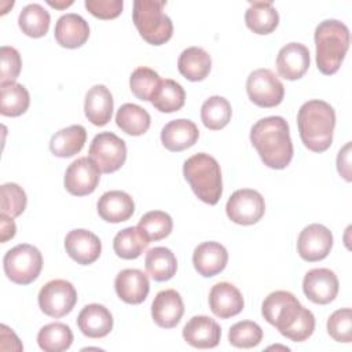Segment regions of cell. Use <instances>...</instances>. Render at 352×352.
<instances>
[{
  "mask_svg": "<svg viewBox=\"0 0 352 352\" xmlns=\"http://www.w3.org/2000/svg\"><path fill=\"white\" fill-rule=\"evenodd\" d=\"M261 314L283 337L294 342L308 340L315 330L314 314L302 307L293 293L286 290L270 293L263 301Z\"/></svg>",
  "mask_w": 352,
  "mask_h": 352,
  "instance_id": "6da1fadb",
  "label": "cell"
},
{
  "mask_svg": "<svg viewBox=\"0 0 352 352\" xmlns=\"http://www.w3.org/2000/svg\"><path fill=\"white\" fill-rule=\"evenodd\" d=\"M250 142L264 165L271 169H285L293 158L289 124L280 116L258 120L250 129Z\"/></svg>",
  "mask_w": 352,
  "mask_h": 352,
  "instance_id": "7a4b0ae2",
  "label": "cell"
},
{
  "mask_svg": "<svg viewBox=\"0 0 352 352\" xmlns=\"http://www.w3.org/2000/svg\"><path fill=\"white\" fill-rule=\"evenodd\" d=\"M297 125L304 146L314 153H323L333 142L336 111L324 100H308L297 113Z\"/></svg>",
  "mask_w": 352,
  "mask_h": 352,
  "instance_id": "3957f363",
  "label": "cell"
},
{
  "mask_svg": "<svg viewBox=\"0 0 352 352\" xmlns=\"http://www.w3.org/2000/svg\"><path fill=\"white\" fill-rule=\"evenodd\" d=\"M316 66L320 73L331 76L338 72L349 48V29L337 19H326L315 29Z\"/></svg>",
  "mask_w": 352,
  "mask_h": 352,
  "instance_id": "277c9868",
  "label": "cell"
},
{
  "mask_svg": "<svg viewBox=\"0 0 352 352\" xmlns=\"http://www.w3.org/2000/svg\"><path fill=\"white\" fill-rule=\"evenodd\" d=\"M183 175L194 194L208 205H216L223 194L220 165L212 155L198 153L183 164Z\"/></svg>",
  "mask_w": 352,
  "mask_h": 352,
  "instance_id": "5b68a950",
  "label": "cell"
},
{
  "mask_svg": "<svg viewBox=\"0 0 352 352\" xmlns=\"http://www.w3.org/2000/svg\"><path fill=\"white\" fill-rule=\"evenodd\" d=\"M166 1L136 0L133 3L132 21L144 41L153 45H162L170 40L173 25L164 12Z\"/></svg>",
  "mask_w": 352,
  "mask_h": 352,
  "instance_id": "8992f818",
  "label": "cell"
},
{
  "mask_svg": "<svg viewBox=\"0 0 352 352\" xmlns=\"http://www.w3.org/2000/svg\"><path fill=\"white\" fill-rule=\"evenodd\" d=\"M3 267L11 282L29 285L36 280L41 272L43 256L36 246L19 243L4 254Z\"/></svg>",
  "mask_w": 352,
  "mask_h": 352,
  "instance_id": "52a82bcc",
  "label": "cell"
},
{
  "mask_svg": "<svg viewBox=\"0 0 352 352\" xmlns=\"http://www.w3.org/2000/svg\"><path fill=\"white\" fill-rule=\"evenodd\" d=\"M40 309L51 318H62L70 314L77 302L74 286L65 279H52L47 282L38 293Z\"/></svg>",
  "mask_w": 352,
  "mask_h": 352,
  "instance_id": "ba28073f",
  "label": "cell"
},
{
  "mask_svg": "<svg viewBox=\"0 0 352 352\" xmlns=\"http://www.w3.org/2000/svg\"><path fill=\"white\" fill-rule=\"evenodd\" d=\"M89 158L103 173L118 170L126 160V144L113 132L98 133L89 146Z\"/></svg>",
  "mask_w": 352,
  "mask_h": 352,
  "instance_id": "9c48e42d",
  "label": "cell"
},
{
  "mask_svg": "<svg viewBox=\"0 0 352 352\" xmlns=\"http://www.w3.org/2000/svg\"><path fill=\"white\" fill-rule=\"evenodd\" d=\"M265 212L263 195L253 188H241L231 194L226 205V213L231 221L241 226L256 224Z\"/></svg>",
  "mask_w": 352,
  "mask_h": 352,
  "instance_id": "30bf717a",
  "label": "cell"
},
{
  "mask_svg": "<svg viewBox=\"0 0 352 352\" xmlns=\"http://www.w3.org/2000/svg\"><path fill=\"white\" fill-rule=\"evenodd\" d=\"M249 99L260 107H275L285 96V87L270 69H257L246 80Z\"/></svg>",
  "mask_w": 352,
  "mask_h": 352,
  "instance_id": "8fae6325",
  "label": "cell"
},
{
  "mask_svg": "<svg viewBox=\"0 0 352 352\" xmlns=\"http://www.w3.org/2000/svg\"><path fill=\"white\" fill-rule=\"evenodd\" d=\"M100 180V169L89 157H80L73 161L65 173V188L76 197L92 194Z\"/></svg>",
  "mask_w": 352,
  "mask_h": 352,
  "instance_id": "7c38bea8",
  "label": "cell"
},
{
  "mask_svg": "<svg viewBox=\"0 0 352 352\" xmlns=\"http://www.w3.org/2000/svg\"><path fill=\"white\" fill-rule=\"evenodd\" d=\"M333 248V234L323 224H309L302 228L297 239V252L308 263L320 261L327 257Z\"/></svg>",
  "mask_w": 352,
  "mask_h": 352,
  "instance_id": "4fadbf2b",
  "label": "cell"
},
{
  "mask_svg": "<svg viewBox=\"0 0 352 352\" xmlns=\"http://www.w3.org/2000/svg\"><path fill=\"white\" fill-rule=\"evenodd\" d=\"M337 275L329 268H314L302 279V292L315 304H329L338 294Z\"/></svg>",
  "mask_w": 352,
  "mask_h": 352,
  "instance_id": "5bb4252c",
  "label": "cell"
},
{
  "mask_svg": "<svg viewBox=\"0 0 352 352\" xmlns=\"http://www.w3.org/2000/svg\"><path fill=\"white\" fill-rule=\"evenodd\" d=\"M66 253L81 265L95 263L102 252L100 239L91 231L84 228L72 230L65 238Z\"/></svg>",
  "mask_w": 352,
  "mask_h": 352,
  "instance_id": "9a60e30c",
  "label": "cell"
},
{
  "mask_svg": "<svg viewBox=\"0 0 352 352\" xmlns=\"http://www.w3.org/2000/svg\"><path fill=\"white\" fill-rule=\"evenodd\" d=\"M184 314V302L179 292L165 289L155 294L151 304V316L157 326L162 329L175 327Z\"/></svg>",
  "mask_w": 352,
  "mask_h": 352,
  "instance_id": "2e32d148",
  "label": "cell"
},
{
  "mask_svg": "<svg viewBox=\"0 0 352 352\" xmlns=\"http://www.w3.org/2000/svg\"><path fill=\"white\" fill-rule=\"evenodd\" d=\"M221 329L219 323L206 315L192 316L183 327L184 341L194 348H214L219 345Z\"/></svg>",
  "mask_w": 352,
  "mask_h": 352,
  "instance_id": "e0dca14e",
  "label": "cell"
},
{
  "mask_svg": "<svg viewBox=\"0 0 352 352\" xmlns=\"http://www.w3.org/2000/svg\"><path fill=\"white\" fill-rule=\"evenodd\" d=\"M309 50L301 43L283 45L276 56V69L280 77L289 81L301 78L309 67Z\"/></svg>",
  "mask_w": 352,
  "mask_h": 352,
  "instance_id": "ac0fdd59",
  "label": "cell"
},
{
  "mask_svg": "<svg viewBox=\"0 0 352 352\" xmlns=\"http://www.w3.org/2000/svg\"><path fill=\"white\" fill-rule=\"evenodd\" d=\"M243 297L238 287L230 282H219L209 292L210 311L220 319H228L243 309Z\"/></svg>",
  "mask_w": 352,
  "mask_h": 352,
  "instance_id": "d6986e66",
  "label": "cell"
},
{
  "mask_svg": "<svg viewBox=\"0 0 352 352\" xmlns=\"http://www.w3.org/2000/svg\"><path fill=\"white\" fill-rule=\"evenodd\" d=\"M228 261L227 249L214 241L202 242L194 249L192 264L195 271L205 276L210 278L220 274Z\"/></svg>",
  "mask_w": 352,
  "mask_h": 352,
  "instance_id": "ffe728a7",
  "label": "cell"
},
{
  "mask_svg": "<svg viewBox=\"0 0 352 352\" xmlns=\"http://www.w3.org/2000/svg\"><path fill=\"white\" fill-rule=\"evenodd\" d=\"M117 296L126 304H140L150 292L147 275L136 268H126L118 272L114 280Z\"/></svg>",
  "mask_w": 352,
  "mask_h": 352,
  "instance_id": "44dd1931",
  "label": "cell"
},
{
  "mask_svg": "<svg viewBox=\"0 0 352 352\" xmlns=\"http://www.w3.org/2000/svg\"><path fill=\"white\" fill-rule=\"evenodd\" d=\"M54 36L60 47L70 50L78 48L87 43L89 37V26L81 15L69 12L56 21Z\"/></svg>",
  "mask_w": 352,
  "mask_h": 352,
  "instance_id": "7402d4cb",
  "label": "cell"
},
{
  "mask_svg": "<svg viewBox=\"0 0 352 352\" xmlns=\"http://www.w3.org/2000/svg\"><path fill=\"white\" fill-rule=\"evenodd\" d=\"M199 131L191 120L179 118L169 121L161 131V142L169 151L179 153L197 143Z\"/></svg>",
  "mask_w": 352,
  "mask_h": 352,
  "instance_id": "603a6c76",
  "label": "cell"
},
{
  "mask_svg": "<svg viewBox=\"0 0 352 352\" xmlns=\"http://www.w3.org/2000/svg\"><path fill=\"white\" fill-rule=\"evenodd\" d=\"M98 213L107 223H121L132 217L135 202L132 197L121 190H111L102 194L98 201Z\"/></svg>",
  "mask_w": 352,
  "mask_h": 352,
  "instance_id": "cb8c5ba5",
  "label": "cell"
},
{
  "mask_svg": "<svg viewBox=\"0 0 352 352\" xmlns=\"http://www.w3.org/2000/svg\"><path fill=\"white\" fill-rule=\"evenodd\" d=\"M77 326L84 336L102 338L113 329V315L102 304H88L78 314Z\"/></svg>",
  "mask_w": 352,
  "mask_h": 352,
  "instance_id": "d4e9b609",
  "label": "cell"
},
{
  "mask_svg": "<svg viewBox=\"0 0 352 352\" xmlns=\"http://www.w3.org/2000/svg\"><path fill=\"white\" fill-rule=\"evenodd\" d=\"M113 95L102 84L94 85L88 89L84 102V111L88 121L96 126L106 125L113 116Z\"/></svg>",
  "mask_w": 352,
  "mask_h": 352,
  "instance_id": "484cf974",
  "label": "cell"
},
{
  "mask_svg": "<svg viewBox=\"0 0 352 352\" xmlns=\"http://www.w3.org/2000/svg\"><path fill=\"white\" fill-rule=\"evenodd\" d=\"M212 67L210 55L201 47L186 48L177 60L180 74L188 81H202L208 77Z\"/></svg>",
  "mask_w": 352,
  "mask_h": 352,
  "instance_id": "4316f807",
  "label": "cell"
},
{
  "mask_svg": "<svg viewBox=\"0 0 352 352\" xmlns=\"http://www.w3.org/2000/svg\"><path fill=\"white\" fill-rule=\"evenodd\" d=\"M87 140V131L82 125L66 126L51 138L50 150L55 157L69 158L80 153Z\"/></svg>",
  "mask_w": 352,
  "mask_h": 352,
  "instance_id": "83f0119b",
  "label": "cell"
},
{
  "mask_svg": "<svg viewBox=\"0 0 352 352\" xmlns=\"http://www.w3.org/2000/svg\"><path fill=\"white\" fill-rule=\"evenodd\" d=\"M246 26L256 34H270L279 23V14L272 1H252L245 12Z\"/></svg>",
  "mask_w": 352,
  "mask_h": 352,
  "instance_id": "f1b7e54d",
  "label": "cell"
},
{
  "mask_svg": "<svg viewBox=\"0 0 352 352\" xmlns=\"http://www.w3.org/2000/svg\"><path fill=\"white\" fill-rule=\"evenodd\" d=\"M144 265L147 274L155 282H165L173 278V275L176 274L177 260L170 249L157 246L146 253Z\"/></svg>",
  "mask_w": 352,
  "mask_h": 352,
  "instance_id": "f546056e",
  "label": "cell"
},
{
  "mask_svg": "<svg viewBox=\"0 0 352 352\" xmlns=\"http://www.w3.org/2000/svg\"><path fill=\"white\" fill-rule=\"evenodd\" d=\"M150 122L151 118L147 110L135 103L122 104L116 114L117 126L131 136H140L146 133L150 128Z\"/></svg>",
  "mask_w": 352,
  "mask_h": 352,
  "instance_id": "4dcf8cb0",
  "label": "cell"
},
{
  "mask_svg": "<svg viewBox=\"0 0 352 352\" xmlns=\"http://www.w3.org/2000/svg\"><path fill=\"white\" fill-rule=\"evenodd\" d=\"M150 241L139 227H126L117 232L113 241L116 254L125 260L138 258L148 246Z\"/></svg>",
  "mask_w": 352,
  "mask_h": 352,
  "instance_id": "1f68e13d",
  "label": "cell"
},
{
  "mask_svg": "<svg viewBox=\"0 0 352 352\" xmlns=\"http://www.w3.org/2000/svg\"><path fill=\"white\" fill-rule=\"evenodd\" d=\"M50 12L37 3L25 6L18 16V25L22 33L33 38L45 36L50 29Z\"/></svg>",
  "mask_w": 352,
  "mask_h": 352,
  "instance_id": "d6a6232c",
  "label": "cell"
},
{
  "mask_svg": "<svg viewBox=\"0 0 352 352\" xmlns=\"http://www.w3.org/2000/svg\"><path fill=\"white\" fill-rule=\"evenodd\" d=\"M73 342V331L60 322L43 326L37 334V344L44 352H63Z\"/></svg>",
  "mask_w": 352,
  "mask_h": 352,
  "instance_id": "836d02e7",
  "label": "cell"
},
{
  "mask_svg": "<svg viewBox=\"0 0 352 352\" xmlns=\"http://www.w3.org/2000/svg\"><path fill=\"white\" fill-rule=\"evenodd\" d=\"M150 102L161 113H173L184 106L186 92L183 87L175 80L165 78L161 80Z\"/></svg>",
  "mask_w": 352,
  "mask_h": 352,
  "instance_id": "e575fe53",
  "label": "cell"
},
{
  "mask_svg": "<svg viewBox=\"0 0 352 352\" xmlns=\"http://www.w3.org/2000/svg\"><path fill=\"white\" fill-rule=\"evenodd\" d=\"M0 113L7 117H18L23 114L30 104V95L28 89L15 81L3 82L0 85Z\"/></svg>",
  "mask_w": 352,
  "mask_h": 352,
  "instance_id": "d590c367",
  "label": "cell"
},
{
  "mask_svg": "<svg viewBox=\"0 0 352 352\" xmlns=\"http://www.w3.org/2000/svg\"><path fill=\"white\" fill-rule=\"evenodd\" d=\"M232 109L230 102L219 95L208 98L201 107V120L208 129H223L231 120Z\"/></svg>",
  "mask_w": 352,
  "mask_h": 352,
  "instance_id": "8d00e7d4",
  "label": "cell"
},
{
  "mask_svg": "<svg viewBox=\"0 0 352 352\" xmlns=\"http://www.w3.org/2000/svg\"><path fill=\"white\" fill-rule=\"evenodd\" d=\"M138 227L150 242H155L166 238L170 234L173 221L168 213L162 210H151L140 217Z\"/></svg>",
  "mask_w": 352,
  "mask_h": 352,
  "instance_id": "74e56055",
  "label": "cell"
},
{
  "mask_svg": "<svg viewBox=\"0 0 352 352\" xmlns=\"http://www.w3.org/2000/svg\"><path fill=\"white\" fill-rule=\"evenodd\" d=\"M160 82H161V77L158 76V73L146 66H140L135 69L129 77L131 91L140 100L150 102Z\"/></svg>",
  "mask_w": 352,
  "mask_h": 352,
  "instance_id": "f35d334b",
  "label": "cell"
},
{
  "mask_svg": "<svg viewBox=\"0 0 352 352\" xmlns=\"http://www.w3.org/2000/svg\"><path fill=\"white\" fill-rule=\"evenodd\" d=\"M263 340L261 327L253 320H241L231 326L228 341L235 348L249 349L257 346Z\"/></svg>",
  "mask_w": 352,
  "mask_h": 352,
  "instance_id": "ab89813d",
  "label": "cell"
},
{
  "mask_svg": "<svg viewBox=\"0 0 352 352\" xmlns=\"http://www.w3.org/2000/svg\"><path fill=\"white\" fill-rule=\"evenodd\" d=\"M1 192V213L10 217H18L26 209L28 198L21 186L16 183H4L0 187Z\"/></svg>",
  "mask_w": 352,
  "mask_h": 352,
  "instance_id": "60d3db41",
  "label": "cell"
},
{
  "mask_svg": "<svg viewBox=\"0 0 352 352\" xmlns=\"http://www.w3.org/2000/svg\"><path fill=\"white\" fill-rule=\"evenodd\" d=\"M327 333L337 342L352 341V311L341 308L334 311L327 319Z\"/></svg>",
  "mask_w": 352,
  "mask_h": 352,
  "instance_id": "b9f144b4",
  "label": "cell"
},
{
  "mask_svg": "<svg viewBox=\"0 0 352 352\" xmlns=\"http://www.w3.org/2000/svg\"><path fill=\"white\" fill-rule=\"evenodd\" d=\"M1 55V73L0 82H12L18 78L22 67V59L19 52L14 47L3 45L0 50Z\"/></svg>",
  "mask_w": 352,
  "mask_h": 352,
  "instance_id": "7bdbcfd3",
  "label": "cell"
},
{
  "mask_svg": "<svg viewBox=\"0 0 352 352\" xmlns=\"http://www.w3.org/2000/svg\"><path fill=\"white\" fill-rule=\"evenodd\" d=\"M122 0H85V8L99 19H114L122 12Z\"/></svg>",
  "mask_w": 352,
  "mask_h": 352,
  "instance_id": "ee69618b",
  "label": "cell"
},
{
  "mask_svg": "<svg viewBox=\"0 0 352 352\" xmlns=\"http://www.w3.org/2000/svg\"><path fill=\"white\" fill-rule=\"evenodd\" d=\"M337 169H338V173L346 182H351V143L349 142L338 151Z\"/></svg>",
  "mask_w": 352,
  "mask_h": 352,
  "instance_id": "f6af8a7d",
  "label": "cell"
},
{
  "mask_svg": "<svg viewBox=\"0 0 352 352\" xmlns=\"http://www.w3.org/2000/svg\"><path fill=\"white\" fill-rule=\"evenodd\" d=\"M0 230H1V242H7L8 239H12L16 231L15 223L12 220V217L1 213L0 214Z\"/></svg>",
  "mask_w": 352,
  "mask_h": 352,
  "instance_id": "bcb514c9",
  "label": "cell"
},
{
  "mask_svg": "<svg viewBox=\"0 0 352 352\" xmlns=\"http://www.w3.org/2000/svg\"><path fill=\"white\" fill-rule=\"evenodd\" d=\"M48 4L51 6V7H55V8H65V7H69V6H72L73 4V1H63V3H54V1H48Z\"/></svg>",
  "mask_w": 352,
  "mask_h": 352,
  "instance_id": "7dc6e473",
  "label": "cell"
}]
</instances>
